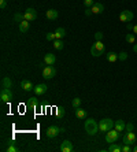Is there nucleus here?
Wrapping results in <instances>:
<instances>
[{"label": "nucleus", "instance_id": "nucleus-30", "mask_svg": "<svg viewBox=\"0 0 137 152\" xmlns=\"http://www.w3.org/2000/svg\"><path fill=\"white\" fill-rule=\"evenodd\" d=\"M128 59V52H125V51H122L121 54H118V60H126Z\"/></svg>", "mask_w": 137, "mask_h": 152}, {"label": "nucleus", "instance_id": "nucleus-36", "mask_svg": "<svg viewBox=\"0 0 137 152\" xmlns=\"http://www.w3.org/2000/svg\"><path fill=\"white\" fill-rule=\"evenodd\" d=\"M7 7V0H0V8L4 10Z\"/></svg>", "mask_w": 137, "mask_h": 152}, {"label": "nucleus", "instance_id": "nucleus-33", "mask_svg": "<svg viewBox=\"0 0 137 152\" xmlns=\"http://www.w3.org/2000/svg\"><path fill=\"white\" fill-rule=\"evenodd\" d=\"M93 4H95V0H84V6L88 8H91Z\"/></svg>", "mask_w": 137, "mask_h": 152}, {"label": "nucleus", "instance_id": "nucleus-15", "mask_svg": "<svg viewBox=\"0 0 137 152\" xmlns=\"http://www.w3.org/2000/svg\"><path fill=\"white\" fill-rule=\"evenodd\" d=\"M92 14H102L104 11V6L102 3H95V4L91 7Z\"/></svg>", "mask_w": 137, "mask_h": 152}, {"label": "nucleus", "instance_id": "nucleus-12", "mask_svg": "<svg viewBox=\"0 0 137 152\" xmlns=\"http://www.w3.org/2000/svg\"><path fill=\"white\" fill-rule=\"evenodd\" d=\"M47 89H48V85L47 84H38L34 86L33 92L37 95V96H41V95H44V93L47 92Z\"/></svg>", "mask_w": 137, "mask_h": 152}, {"label": "nucleus", "instance_id": "nucleus-2", "mask_svg": "<svg viewBox=\"0 0 137 152\" xmlns=\"http://www.w3.org/2000/svg\"><path fill=\"white\" fill-rule=\"evenodd\" d=\"M114 121L110 118H103L99 122V131H103V133H107L108 130H111L114 127Z\"/></svg>", "mask_w": 137, "mask_h": 152}, {"label": "nucleus", "instance_id": "nucleus-22", "mask_svg": "<svg viewBox=\"0 0 137 152\" xmlns=\"http://www.w3.org/2000/svg\"><path fill=\"white\" fill-rule=\"evenodd\" d=\"M108 152H122V147L115 143H112V144H110V147H108Z\"/></svg>", "mask_w": 137, "mask_h": 152}, {"label": "nucleus", "instance_id": "nucleus-17", "mask_svg": "<svg viewBox=\"0 0 137 152\" xmlns=\"http://www.w3.org/2000/svg\"><path fill=\"white\" fill-rule=\"evenodd\" d=\"M114 127H115V130H118L121 133V131H124L125 129H126V123H125L122 119H118V121L114 123Z\"/></svg>", "mask_w": 137, "mask_h": 152}, {"label": "nucleus", "instance_id": "nucleus-10", "mask_svg": "<svg viewBox=\"0 0 137 152\" xmlns=\"http://www.w3.org/2000/svg\"><path fill=\"white\" fill-rule=\"evenodd\" d=\"M23 17H25L26 21L32 22V21H34V19L37 18V11H36L34 8H28L25 13H23Z\"/></svg>", "mask_w": 137, "mask_h": 152}, {"label": "nucleus", "instance_id": "nucleus-42", "mask_svg": "<svg viewBox=\"0 0 137 152\" xmlns=\"http://www.w3.org/2000/svg\"><path fill=\"white\" fill-rule=\"evenodd\" d=\"M133 152H137V145H136L134 148H133Z\"/></svg>", "mask_w": 137, "mask_h": 152}, {"label": "nucleus", "instance_id": "nucleus-37", "mask_svg": "<svg viewBox=\"0 0 137 152\" xmlns=\"http://www.w3.org/2000/svg\"><path fill=\"white\" fill-rule=\"evenodd\" d=\"M133 129H134V125L133 123H128L126 125V131H133Z\"/></svg>", "mask_w": 137, "mask_h": 152}, {"label": "nucleus", "instance_id": "nucleus-31", "mask_svg": "<svg viewBox=\"0 0 137 152\" xmlns=\"http://www.w3.org/2000/svg\"><path fill=\"white\" fill-rule=\"evenodd\" d=\"M6 151H7V152H18V148L14 145V143H10V145L7 147Z\"/></svg>", "mask_w": 137, "mask_h": 152}, {"label": "nucleus", "instance_id": "nucleus-6", "mask_svg": "<svg viewBox=\"0 0 137 152\" xmlns=\"http://www.w3.org/2000/svg\"><path fill=\"white\" fill-rule=\"evenodd\" d=\"M59 133H62V130H60V127L56 126V125H52V126H50L48 129H47V137L48 139H55V137H58Z\"/></svg>", "mask_w": 137, "mask_h": 152}, {"label": "nucleus", "instance_id": "nucleus-32", "mask_svg": "<svg viewBox=\"0 0 137 152\" xmlns=\"http://www.w3.org/2000/svg\"><path fill=\"white\" fill-rule=\"evenodd\" d=\"M45 38L48 40V41H55V40H56L55 32H54V33H47V34H45Z\"/></svg>", "mask_w": 137, "mask_h": 152}, {"label": "nucleus", "instance_id": "nucleus-4", "mask_svg": "<svg viewBox=\"0 0 137 152\" xmlns=\"http://www.w3.org/2000/svg\"><path fill=\"white\" fill-rule=\"evenodd\" d=\"M0 99H1L3 103H9V101L13 100V92H11V89L1 88V90H0Z\"/></svg>", "mask_w": 137, "mask_h": 152}, {"label": "nucleus", "instance_id": "nucleus-5", "mask_svg": "<svg viewBox=\"0 0 137 152\" xmlns=\"http://www.w3.org/2000/svg\"><path fill=\"white\" fill-rule=\"evenodd\" d=\"M55 76H56V70H55L52 66L47 64L45 67L43 69V77H44L45 80H51V78H54Z\"/></svg>", "mask_w": 137, "mask_h": 152}, {"label": "nucleus", "instance_id": "nucleus-41", "mask_svg": "<svg viewBox=\"0 0 137 152\" xmlns=\"http://www.w3.org/2000/svg\"><path fill=\"white\" fill-rule=\"evenodd\" d=\"M133 51L137 54V44H134V45H133Z\"/></svg>", "mask_w": 137, "mask_h": 152}, {"label": "nucleus", "instance_id": "nucleus-28", "mask_svg": "<svg viewBox=\"0 0 137 152\" xmlns=\"http://www.w3.org/2000/svg\"><path fill=\"white\" fill-rule=\"evenodd\" d=\"M71 106L74 107V108H78V107L81 106V99H80V97H74L73 101H71Z\"/></svg>", "mask_w": 137, "mask_h": 152}, {"label": "nucleus", "instance_id": "nucleus-29", "mask_svg": "<svg viewBox=\"0 0 137 152\" xmlns=\"http://www.w3.org/2000/svg\"><path fill=\"white\" fill-rule=\"evenodd\" d=\"M14 19H15V22L21 23V22L25 19V17H23V14H15V15H14Z\"/></svg>", "mask_w": 137, "mask_h": 152}, {"label": "nucleus", "instance_id": "nucleus-13", "mask_svg": "<svg viewBox=\"0 0 137 152\" xmlns=\"http://www.w3.org/2000/svg\"><path fill=\"white\" fill-rule=\"evenodd\" d=\"M21 88L23 89V90H26V92H30V90H33L34 89V86L29 80H22L21 81Z\"/></svg>", "mask_w": 137, "mask_h": 152}, {"label": "nucleus", "instance_id": "nucleus-8", "mask_svg": "<svg viewBox=\"0 0 137 152\" xmlns=\"http://www.w3.org/2000/svg\"><path fill=\"white\" fill-rule=\"evenodd\" d=\"M133 13L132 11H129V10H124V11H121V14H119V21L121 22H130L133 19Z\"/></svg>", "mask_w": 137, "mask_h": 152}, {"label": "nucleus", "instance_id": "nucleus-26", "mask_svg": "<svg viewBox=\"0 0 137 152\" xmlns=\"http://www.w3.org/2000/svg\"><path fill=\"white\" fill-rule=\"evenodd\" d=\"M125 40H126L129 44H134V41H136V34L134 33H128L126 34V37H125Z\"/></svg>", "mask_w": 137, "mask_h": 152}, {"label": "nucleus", "instance_id": "nucleus-7", "mask_svg": "<svg viewBox=\"0 0 137 152\" xmlns=\"http://www.w3.org/2000/svg\"><path fill=\"white\" fill-rule=\"evenodd\" d=\"M118 137H119V131L115 130V129H111V130H108L106 133V141L110 144L115 143L116 140H118Z\"/></svg>", "mask_w": 137, "mask_h": 152}, {"label": "nucleus", "instance_id": "nucleus-21", "mask_svg": "<svg viewBox=\"0 0 137 152\" xmlns=\"http://www.w3.org/2000/svg\"><path fill=\"white\" fill-rule=\"evenodd\" d=\"M52 45H54L55 49H58V51H62L63 49V47H65V44H63L62 40H59V38H56L55 41H52Z\"/></svg>", "mask_w": 137, "mask_h": 152}, {"label": "nucleus", "instance_id": "nucleus-24", "mask_svg": "<svg viewBox=\"0 0 137 152\" xmlns=\"http://www.w3.org/2000/svg\"><path fill=\"white\" fill-rule=\"evenodd\" d=\"M107 60L110 63L116 62L118 60V54H115V52H107Z\"/></svg>", "mask_w": 137, "mask_h": 152}, {"label": "nucleus", "instance_id": "nucleus-1", "mask_svg": "<svg viewBox=\"0 0 137 152\" xmlns=\"http://www.w3.org/2000/svg\"><path fill=\"white\" fill-rule=\"evenodd\" d=\"M85 131H87L89 136H95L97 131H99V123L96 122L95 119L88 118L85 121Z\"/></svg>", "mask_w": 137, "mask_h": 152}, {"label": "nucleus", "instance_id": "nucleus-39", "mask_svg": "<svg viewBox=\"0 0 137 152\" xmlns=\"http://www.w3.org/2000/svg\"><path fill=\"white\" fill-rule=\"evenodd\" d=\"M126 29H128V30H133V25L130 23V22H129L128 25H126Z\"/></svg>", "mask_w": 137, "mask_h": 152}, {"label": "nucleus", "instance_id": "nucleus-23", "mask_svg": "<svg viewBox=\"0 0 137 152\" xmlns=\"http://www.w3.org/2000/svg\"><path fill=\"white\" fill-rule=\"evenodd\" d=\"M55 36H56V38L62 40V38L66 36V30L63 29V28H58V29L55 30Z\"/></svg>", "mask_w": 137, "mask_h": 152}, {"label": "nucleus", "instance_id": "nucleus-14", "mask_svg": "<svg viewBox=\"0 0 137 152\" xmlns=\"http://www.w3.org/2000/svg\"><path fill=\"white\" fill-rule=\"evenodd\" d=\"M26 106L29 107L30 110H36L38 107V100H37V97H30L29 100L26 101Z\"/></svg>", "mask_w": 137, "mask_h": 152}, {"label": "nucleus", "instance_id": "nucleus-34", "mask_svg": "<svg viewBox=\"0 0 137 152\" xmlns=\"http://www.w3.org/2000/svg\"><path fill=\"white\" fill-rule=\"evenodd\" d=\"M133 148L129 145V144H124V147H122V152H132Z\"/></svg>", "mask_w": 137, "mask_h": 152}, {"label": "nucleus", "instance_id": "nucleus-19", "mask_svg": "<svg viewBox=\"0 0 137 152\" xmlns=\"http://www.w3.org/2000/svg\"><path fill=\"white\" fill-rule=\"evenodd\" d=\"M45 15H47V18H48V19L54 21V19H56V18H58V11H56V10H54V8H51V10H48V11L45 13Z\"/></svg>", "mask_w": 137, "mask_h": 152}, {"label": "nucleus", "instance_id": "nucleus-25", "mask_svg": "<svg viewBox=\"0 0 137 152\" xmlns=\"http://www.w3.org/2000/svg\"><path fill=\"white\" fill-rule=\"evenodd\" d=\"M13 86V82H11V80H10L9 77H4L3 80H1V88H11Z\"/></svg>", "mask_w": 137, "mask_h": 152}, {"label": "nucleus", "instance_id": "nucleus-40", "mask_svg": "<svg viewBox=\"0 0 137 152\" xmlns=\"http://www.w3.org/2000/svg\"><path fill=\"white\" fill-rule=\"evenodd\" d=\"M133 33H134V34H136V36H137V25H134V26H133Z\"/></svg>", "mask_w": 137, "mask_h": 152}, {"label": "nucleus", "instance_id": "nucleus-9", "mask_svg": "<svg viewBox=\"0 0 137 152\" xmlns=\"http://www.w3.org/2000/svg\"><path fill=\"white\" fill-rule=\"evenodd\" d=\"M124 144H129V145L136 144V134L133 131H126L124 136Z\"/></svg>", "mask_w": 137, "mask_h": 152}, {"label": "nucleus", "instance_id": "nucleus-3", "mask_svg": "<svg viewBox=\"0 0 137 152\" xmlns=\"http://www.w3.org/2000/svg\"><path fill=\"white\" fill-rule=\"evenodd\" d=\"M91 54L92 56H102L104 54V44L102 41H95V44L91 48Z\"/></svg>", "mask_w": 137, "mask_h": 152}, {"label": "nucleus", "instance_id": "nucleus-16", "mask_svg": "<svg viewBox=\"0 0 137 152\" xmlns=\"http://www.w3.org/2000/svg\"><path fill=\"white\" fill-rule=\"evenodd\" d=\"M55 62H56V58H55L54 54H45V55H44V63H45V64L52 66Z\"/></svg>", "mask_w": 137, "mask_h": 152}, {"label": "nucleus", "instance_id": "nucleus-38", "mask_svg": "<svg viewBox=\"0 0 137 152\" xmlns=\"http://www.w3.org/2000/svg\"><path fill=\"white\" fill-rule=\"evenodd\" d=\"M85 15H87V17L92 15V10H91V8H87V10H85Z\"/></svg>", "mask_w": 137, "mask_h": 152}, {"label": "nucleus", "instance_id": "nucleus-11", "mask_svg": "<svg viewBox=\"0 0 137 152\" xmlns=\"http://www.w3.org/2000/svg\"><path fill=\"white\" fill-rule=\"evenodd\" d=\"M60 151L62 152H73L74 151V145L71 144L70 140H65V141L60 144Z\"/></svg>", "mask_w": 137, "mask_h": 152}, {"label": "nucleus", "instance_id": "nucleus-27", "mask_svg": "<svg viewBox=\"0 0 137 152\" xmlns=\"http://www.w3.org/2000/svg\"><path fill=\"white\" fill-rule=\"evenodd\" d=\"M65 114H66V111H65L63 107H56V117H58V118H63Z\"/></svg>", "mask_w": 137, "mask_h": 152}, {"label": "nucleus", "instance_id": "nucleus-18", "mask_svg": "<svg viewBox=\"0 0 137 152\" xmlns=\"http://www.w3.org/2000/svg\"><path fill=\"white\" fill-rule=\"evenodd\" d=\"M75 110V117L78 119H85V117H87V110H84V108H81V107H78V108H74Z\"/></svg>", "mask_w": 137, "mask_h": 152}, {"label": "nucleus", "instance_id": "nucleus-35", "mask_svg": "<svg viewBox=\"0 0 137 152\" xmlns=\"http://www.w3.org/2000/svg\"><path fill=\"white\" fill-rule=\"evenodd\" d=\"M95 40L96 41H102V40H103V33H102V32H96L95 33Z\"/></svg>", "mask_w": 137, "mask_h": 152}, {"label": "nucleus", "instance_id": "nucleus-20", "mask_svg": "<svg viewBox=\"0 0 137 152\" xmlns=\"http://www.w3.org/2000/svg\"><path fill=\"white\" fill-rule=\"evenodd\" d=\"M28 30H29V21L23 19V21L19 23V32H21V33H26Z\"/></svg>", "mask_w": 137, "mask_h": 152}]
</instances>
